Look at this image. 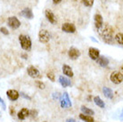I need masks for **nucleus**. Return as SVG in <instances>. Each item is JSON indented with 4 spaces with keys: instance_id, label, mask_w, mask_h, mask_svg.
I'll list each match as a JSON object with an SVG mask.
<instances>
[{
    "instance_id": "nucleus-1",
    "label": "nucleus",
    "mask_w": 123,
    "mask_h": 122,
    "mask_svg": "<svg viewBox=\"0 0 123 122\" xmlns=\"http://www.w3.org/2000/svg\"><path fill=\"white\" fill-rule=\"evenodd\" d=\"M99 35L101 36V38L104 40L105 43H107L109 45H112L113 43V28L109 24H103L100 29L97 30Z\"/></svg>"
},
{
    "instance_id": "nucleus-2",
    "label": "nucleus",
    "mask_w": 123,
    "mask_h": 122,
    "mask_svg": "<svg viewBox=\"0 0 123 122\" xmlns=\"http://www.w3.org/2000/svg\"><path fill=\"white\" fill-rule=\"evenodd\" d=\"M19 42H20V45L22 46V48L23 50H25V51H30L31 49L32 42H31V37H29L28 35L21 34L19 36Z\"/></svg>"
},
{
    "instance_id": "nucleus-3",
    "label": "nucleus",
    "mask_w": 123,
    "mask_h": 122,
    "mask_svg": "<svg viewBox=\"0 0 123 122\" xmlns=\"http://www.w3.org/2000/svg\"><path fill=\"white\" fill-rule=\"evenodd\" d=\"M110 79L112 83L119 85L123 82V75L120 71H113L110 75Z\"/></svg>"
},
{
    "instance_id": "nucleus-4",
    "label": "nucleus",
    "mask_w": 123,
    "mask_h": 122,
    "mask_svg": "<svg viewBox=\"0 0 123 122\" xmlns=\"http://www.w3.org/2000/svg\"><path fill=\"white\" fill-rule=\"evenodd\" d=\"M60 104H61V107L62 109H66V108L71 107V102L70 97H69L68 93L65 92V93H63V95L61 96V98H60Z\"/></svg>"
},
{
    "instance_id": "nucleus-5",
    "label": "nucleus",
    "mask_w": 123,
    "mask_h": 122,
    "mask_svg": "<svg viewBox=\"0 0 123 122\" xmlns=\"http://www.w3.org/2000/svg\"><path fill=\"white\" fill-rule=\"evenodd\" d=\"M7 24L12 30H17L21 26V21H19L18 18L15 16H11L7 20Z\"/></svg>"
},
{
    "instance_id": "nucleus-6",
    "label": "nucleus",
    "mask_w": 123,
    "mask_h": 122,
    "mask_svg": "<svg viewBox=\"0 0 123 122\" xmlns=\"http://www.w3.org/2000/svg\"><path fill=\"white\" fill-rule=\"evenodd\" d=\"M50 37H51L50 33L46 30H41L39 31V33H38V40L41 43L46 44V43L49 42Z\"/></svg>"
},
{
    "instance_id": "nucleus-7",
    "label": "nucleus",
    "mask_w": 123,
    "mask_h": 122,
    "mask_svg": "<svg viewBox=\"0 0 123 122\" xmlns=\"http://www.w3.org/2000/svg\"><path fill=\"white\" fill-rule=\"evenodd\" d=\"M6 95H7V97L9 98V100L11 101L14 102V101H17L20 97V94H19V92L15 89H9V90H7L6 91Z\"/></svg>"
},
{
    "instance_id": "nucleus-8",
    "label": "nucleus",
    "mask_w": 123,
    "mask_h": 122,
    "mask_svg": "<svg viewBox=\"0 0 123 122\" xmlns=\"http://www.w3.org/2000/svg\"><path fill=\"white\" fill-rule=\"evenodd\" d=\"M62 30L66 32V33H74L76 31V27L72 23L65 22L62 25Z\"/></svg>"
},
{
    "instance_id": "nucleus-9",
    "label": "nucleus",
    "mask_w": 123,
    "mask_h": 122,
    "mask_svg": "<svg viewBox=\"0 0 123 122\" xmlns=\"http://www.w3.org/2000/svg\"><path fill=\"white\" fill-rule=\"evenodd\" d=\"M27 72H28L29 76L31 77L32 79H37L40 77V72L39 70H37L36 67L34 66H31L27 69Z\"/></svg>"
},
{
    "instance_id": "nucleus-10",
    "label": "nucleus",
    "mask_w": 123,
    "mask_h": 122,
    "mask_svg": "<svg viewBox=\"0 0 123 122\" xmlns=\"http://www.w3.org/2000/svg\"><path fill=\"white\" fill-rule=\"evenodd\" d=\"M68 55L71 60H76L80 56V51L76 47H71L68 51Z\"/></svg>"
},
{
    "instance_id": "nucleus-11",
    "label": "nucleus",
    "mask_w": 123,
    "mask_h": 122,
    "mask_svg": "<svg viewBox=\"0 0 123 122\" xmlns=\"http://www.w3.org/2000/svg\"><path fill=\"white\" fill-rule=\"evenodd\" d=\"M88 55L94 61H96V59L100 56V51L95 47H89L88 49Z\"/></svg>"
},
{
    "instance_id": "nucleus-12",
    "label": "nucleus",
    "mask_w": 123,
    "mask_h": 122,
    "mask_svg": "<svg viewBox=\"0 0 123 122\" xmlns=\"http://www.w3.org/2000/svg\"><path fill=\"white\" fill-rule=\"evenodd\" d=\"M29 116H30V110L27 108H22V110H19V112L17 113V117L20 120H24Z\"/></svg>"
},
{
    "instance_id": "nucleus-13",
    "label": "nucleus",
    "mask_w": 123,
    "mask_h": 122,
    "mask_svg": "<svg viewBox=\"0 0 123 122\" xmlns=\"http://www.w3.org/2000/svg\"><path fill=\"white\" fill-rule=\"evenodd\" d=\"M20 15H22V17H24V18H26V19L31 20V19L33 18V12H32V10H31V8L26 7V8H24L22 11L20 12Z\"/></svg>"
},
{
    "instance_id": "nucleus-14",
    "label": "nucleus",
    "mask_w": 123,
    "mask_h": 122,
    "mask_svg": "<svg viewBox=\"0 0 123 122\" xmlns=\"http://www.w3.org/2000/svg\"><path fill=\"white\" fill-rule=\"evenodd\" d=\"M45 15H46V18L47 19V21H49L50 23L52 24H55L56 23V18L55 15L54 14V12L50 10H46L45 11Z\"/></svg>"
},
{
    "instance_id": "nucleus-15",
    "label": "nucleus",
    "mask_w": 123,
    "mask_h": 122,
    "mask_svg": "<svg viewBox=\"0 0 123 122\" xmlns=\"http://www.w3.org/2000/svg\"><path fill=\"white\" fill-rule=\"evenodd\" d=\"M94 21H95V26L97 30L100 29L104 24V20H103V17L100 13H95V17H94Z\"/></svg>"
},
{
    "instance_id": "nucleus-16",
    "label": "nucleus",
    "mask_w": 123,
    "mask_h": 122,
    "mask_svg": "<svg viewBox=\"0 0 123 122\" xmlns=\"http://www.w3.org/2000/svg\"><path fill=\"white\" fill-rule=\"evenodd\" d=\"M62 72H63V74H64L65 76L69 77V78H72V77L74 76L72 69H71L69 65H67V64H64V65L62 66Z\"/></svg>"
},
{
    "instance_id": "nucleus-17",
    "label": "nucleus",
    "mask_w": 123,
    "mask_h": 122,
    "mask_svg": "<svg viewBox=\"0 0 123 122\" xmlns=\"http://www.w3.org/2000/svg\"><path fill=\"white\" fill-rule=\"evenodd\" d=\"M96 62L101 66V67H107L108 64H109V60L108 58H106L104 55L99 56L98 58L96 59Z\"/></svg>"
},
{
    "instance_id": "nucleus-18",
    "label": "nucleus",
    "mask_w": 123,
    "mask_h": 122,
    "mask_svg": "<svg viewBox=\"0 0 123 122\" xmlns=\"http://www.w3.org/2000/svg\"><path fill=\"white\" fill-rule=\"evenodd\" d=\"M59 82H60V84L62 85V86H63V87H67V86H70V85H71V80L69 79L68 78L63 77V76L59 77Z\"/></svg>"
},
{
    "instance_id": "nucleus-19",
    "label": "nucleus",
    "mask_w": 123,
    "mask_h": 122,
    "mask_svg": "<svg viewBox=\"0 0 123 122\" xmlns=\"http://www.w3.org/2000/svg\"><path fill=\"white\" fill-rule=\"evenodd\" d=\"M103 93H104L105 97L108 98V99H112L113 98V92H112V90L111 88H109V87L105 86L103 88Z\"/></svg>"
},
{
    "instance_id": "nucleus-20",
    "label": "nucleus",
    "mask_w": 123,
    "mask_h": 122,
    "mask_svg": "<svg viewBox=\"0 0 123 122\" xmlns=\"http://www.w3.org/2000/svg\"><path fill=\"white\" fill-rule=\"evenodd\" d=\"M93 100H94V103L95 104V105H97L99 108H102V109H104V108L105 107V102L103 101V100H102V99L99 97V96H95Z\"/></svg>"
},
{
    "instance_id": "nucleus-21",
    "label": "nucleus",
    "mask_w": 123,
    "mask_h": 122,
    "mask_svg": "<svg viewBox=\"0 0 123 122\" xmlns=\"http://www.w3.org/2000/svg\"><path fill=\"white\" fill-rule=\"evenodd\" d=\"M80 110H81L82 114H85V115H89V116H91V115H94V114H95V111H94V110L89 109V108H87V107H86V106H81Z\"/></svg>"
},
{
    "instance_id": "nucleus-22",
    "label": "nucleus",
    "mask_w": 123,
    "mask_h": 122,
    "mask_svg": "<svg viewBox=\"0 0 123 122\" xmlns=\"http://www.w3.org/2000/svg\"><path fill=\"white\" fill-rule=\"evenodd\" d=\"M80 119L85 122H95V119H94V118L92 116L85 115V114H82V113L80 114Z\"/></svg>"
},
{
    "instance_id": "nucleus-23",
    "label": "nucleus",
    "mask_w": 123,
    "mask_h": 122,
    "mask_svg": "<svg viewBox=\"0 0 123 122\" xmlns=\"http://www.w3.org/2000/svg\"><path fill=\"white\" fill-rule=\"evenodd\" d=\"M122 36L123 34L122 32H120V33H118L116 36H115V40L117 41V43L120 46H122L123 45V38H122Z\"/></svg>"
},
{
    "instance_id": "nucleus-24",
    "label": "nucleus",
    "mask_w": 123,
    "mask_h": 122,
    "mask_svg": "<svg viewBox=\"0 0 123 122\" xmlns=\"http://www.w3.org/2000/svg\"><path fill=\"white\" fill-rule=\"evenodd\" d=\"M35 85L37 86L38 89H41V90H43V89L46 88V85L44 84L42 81H39V80H37V81H35Z\"/></svg>"
},
{
    "instance_id": "nucleus-25",
    "label": "nucleus",
    "mask_w": 123,
    "mask_h": 122,
    "mask_svg": "<svg viewBox=\"0 0 123 122\" xmlns=\"http://www.w3.org/2000/svg\"><path fill=\"white\" fill-rule=\"evenodd\" d=\"M94 2H95V0H82L83 5L86 7H92Z\"/></svg>"
},
{
    "instance_id": "nucleus-26",
    "label": "nucleus",
    "mask_w": 123,
    "mask_h": 122,
    "mask_svg": "<svg viewBox=\"0 0 123 122\" xmlns=\"http://www.w3.org/2000/svg\"><path fill=\"white\" fill-rule=\"evenodd\" d=\"M46 77H47V78H48L52 82H55V77L54 72H52V71L47 72V73H46Z\"/></svg>"
},
{
    "instance_id": "nucleus-27",
    "label": "nucleus",
    "mask_w": 123,
    "mask_h": 122,
    "mask_svg": "<svg viewBox=\"0 0 123 122\" xmlns=\"http://www.w3.org/2000/svg\"><path fill=\"white\" fill-rule=\"evenodd\" d=\"M30 116H31L32 118H36V117L37 116V110H30Z\"/></svg>"
},
{
    "instance_id": "nucleus-28",
    "label": "nucleus",
    "mask_w": 123,
    "mask_h": 122,
    "mask_svg": "<svg viewBox=\"0 0 123 122\" xmlns=\"http://www.w3.org/2000/svg\"><path fill=\"white\" fill-rule=\"evenodd\" d=\"M0 31H1L4 35H9V31H8V30H7L6 28H5V27L0 28Z\"/></svg>"
},
{
    "instance_id": "nucleus-29",
    "label": "nucleus",
    "mask_w": 123,
    "mask_h": 122,
    "mask_svg": "<svg viewBox=\"0 0 123 122\" xmlns=\"http://www.w3.org/2000/svg\"><path fill=\"white\" fill-rule=\"evenodd\" d=\"M0 104H1V106H2V109H3L4 110H6V104H5V101H4L2 98L0 97Z\"/></svg>"
},
{
    "instance_id": "nucleus-30",
    "label": "nucleus",
    "mask_w": 123,
    "mask_h": 122,
    "mask_svg": "<svg viewBox=\"0 0 123 122\" xmlns=\"http://www.w3.org/2000/svg\"><path fill=\"white\" fill-rule=\"evenodd\" d=\"M21 95H22V96H23V97L25 98V99H27V100H31V98L30 97V96H29V95H26L24 94V93H21Z\"/></svg>"
},
{
    "instance_id": "nucleus-31",
    "label": "nucleus",
    "mask_w": 123,
    "mask_h": 122,
    "mask_svg": "<svg viewBox=\"0 0 123 122\" xmlns=\"http://www.w3.org/2000/svg\"><path fill=\"white\" fill-rule=\"evenodd\" d=\"M66 122H78V121H76L74 119H68L67 120H66Z\"/></svg>"
},
{
    "instance_id": "nucleus-32",
    "label": "nucleus",
    "mask_w": 123,
    "mask_h": 122,
    "mask_svg": "<svg viewBox=\"0 0 123 122\" xmlns=\"http://www.w3.org/2000/svg\"><path fill=\"white\" fill-rule=\"evenodd\" d=\"M53 2H54V4H59V3H61L62 2V0H53Z\"/></svg>"
}]
</instances>
